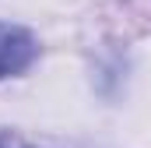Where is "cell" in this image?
Instances as JSON below:
<instances>
[{
  "instance_id": "6da1fadb",
  "label": "cell",
  "mask_w": 151,
  "mask_h": 148,
  "mask_svg": "<svg viewBox=\"0 0 151 148\" xmlns=\"http://www.w3.org/2000/svg\"><path fill=\"white\" fill-rule=\"evenodd\" d=\"M35 60V39L25 32L21 25H7L0 21V78L25 71Z\"/></svg>"
}]
</instances>
